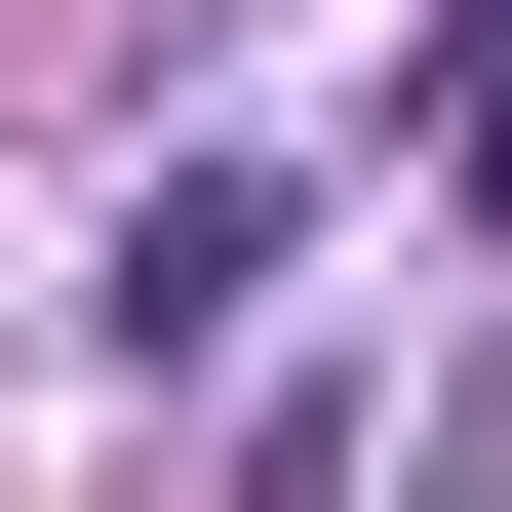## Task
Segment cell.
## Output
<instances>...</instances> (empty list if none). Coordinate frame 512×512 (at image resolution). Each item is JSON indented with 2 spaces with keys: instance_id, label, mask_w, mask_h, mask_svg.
<instances>
[{
  "instance_id": "cell-1",
  "label": "cell",
  "mask_w": 512,
  "mask_h": 512,
  "mask_svg": "<svg viewBox=\"0 0 512 512\" xmlns=\"http://www.w3.org/2000/svg\"><path fill=\"white\" fill-rule=\"evenodd\" d=\"M276 237H316V158H158V197H119V355H237Z\"/></svg>"
},
{
  "instance_id": "cell-2",
  "label": "cell",
  "mask_w": 512,
  "mask_h": 512,
  "mask_svg": "<svg viewBox=\"0 0 512 512\" xmlns=\"http://www.w3.org/2000/svg\"><path fill=\"white\" fill-rule=\"evenodd\" d=\"M394 158H434V197H512V0H473L434 79H394Z\"/></svg>"
}]
</instances>
